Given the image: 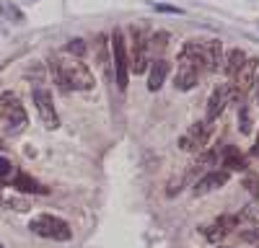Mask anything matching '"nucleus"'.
<instances>
[{
	"label": "nucleus",
	"mask_w": 259,
	"mask_h": 248,
	"mask_svg": "<svg viewBox=\"0 0 259 248\" xmlns=\"http://www.w3.org/2000/svg\"><path fill=\"white\" fill-rule=\"evenodd\" d=\"M26 109H24V103L18 101L16 93L6 91L3 96H0V127H3L8 135H18V132H24L26 127Z\"/></svg>",
	"instance_id": "obj_3"
},
{
	"label": "nucleus",
	"mask_w": 259,
	"mask_h": 248,
	"mask_svg": "<svg viewBox=\"0 0 259 248\" xmlns=\"http://www.w3.org/2000/svg\"><path fill=\"white\" fill-rule=\"evenodd\" d=\"M194 47H197V54L202 59V65L207 73H215L221 68L223 62V44L218 39H205V41H194Z\"/></svg>",
	"instance_id": "obj_10"
},
{
	"label": "nucleus",
	"mask_w": 259,
	"mask_h": 248,
	"mask_svg": "<svg viewBox=\"0 0 259 248\" xmlns=\"http://www.w3.org/2000/svg\"><path fill=\"white\" fill-rule=\"evenodd\" d=\"M256 65H259V59H256V57H246V62L239 68V73H236V75L231 78L228 91H231V98H233V101H241V98L246 96V91L254 86Z\"/></svg>",
	"instance_id": "obj_7"
},
{
	"label": "nucleus",
	"mask_w": 259,
	"mask_h": 248,
	"mask_svg": "<svg viewBox=\"0 0 259 248\" xmlns=\"http://www.w3.org/2000/svg\"><path fill=\"white\" fill-rule=\"evenodd\" d=\"M0 248H6V245H3V243H0Z\"/></svg>",
	"instance_id": "obj_29"
},
{
	"label": "nucleus",
	"mask_w": 259,
	"mask_h": 248,
	"mask_svg": "<svg viewBox=\"0 0 259 248\" xmlns=\"http://www.w3.org/2000/svg\"><path fill=\"white\" fill-rule=\"evenodd\" d=\"M29 227H31V233L50 238V240H70L73 238V227L57 215H36L29 222Z\"/></svg>",
	"instance_id": "obj_6"
},
{
	"label": "nucleus",
	"mask_w": 259,
	"mask_h": 248,
	"mask_svg": "<svg viewBox=\"0 0 259 248\" xmlns=\"http://www.w3.org/2000/svg\"><path fill=\"white\" fill-rule=\"evenodd\" d=\"M223 165L226 171H246V158L239 153V148H233V145H226L223 148Z\"/></svg>",
	"instance_id": "obj_17"
},
{
	"label": "nucleus",
	"mask_w": 259,
	"mask_h": 248,
	"mask_svg": "<svg viewBox=\"0 0 259 248\" xmlns=\"http://www.w3.org/2000/svg\"><path fill=\"white\" fill-rule=\"evenodd\" d=\"M13 176V163L8 158H0V181H8Z\"/></svg>",
	"instance_id": "obj_23"
},
{
	"label": "nucleus",
	"mask_w": 259,
	"mask_h": 248,
	"mask_svg": "<svg viewBox=\"0 0 259 248\" xmlns=\"http://www.w3.org/2000/svg\"><path fill=\"white\" fill-rule=\"evenodd\" d=\"M50 73L52 80L57 83V88L62 93L70 91H91L94 88V73L89 70V65L80 59H60V57H50Z\"/></svg>",
	"instance_id": "obj_1"
},
{
	"label": "nucleus",
	"mask_w": 259,
	"mask_h": 248,
	"mask_svg": "<svg viewBox=\"0 0 259 248\" xmlns=\"http://www.w3.org/2000/svg\"><path fill=\"white\" fill-rule=\"evenodd\" d=\"M168 44V34L166 31H158V34H150V49H166Z\"/></svg>",
	"instance_id": "obj_20"
},
{
	"label": "nucleus",
	"mask_w": 259,
	"mask_h": 248,
	"mask_svg": "<svg viewBox=\"0 0 259 248\" xmlns=\"http://www.w3.org/2000/svg\"><path fill=\"white\" fill-rule=\"evenodd\" d=\"M34 106L41 116V121H45V127L50 130H57L60 127V116H57V109H55V101H52V91L45 88V86H34Z\"/></svg>",
	"instance_id": "obj_8"
},
{
	"label": "nucleus",
	"mask_w": 259,
	"mask_h": 248,
	"mask_svg": "<svg viewBox=\"0 0 259 248\" xmlns=\"http://www.w3.org/2000/svg\"><path fill=\"white\" fill-rule=\"evenodd\" d=\"M246 186H249V192H251L254 197H259V176H251V178L246 181Z\"/></svg>",
	"instance_id": "obj_26"
},
{
	"label": "nucleus",
	"mask_w": 259,
	"mask_h": 248,
	"mask_svg": "<svg viewBox=\"0 0 259 248\" xmlns=\"http://www.w3.org/2000/svg\"><path fill=\"white\" fill-rule=\"evenodd\" d=\"M150 34L140 26H133L130 29V73L135 75H143L148 68H150Z\"/></svg>",
	"instance_id": "obj_4"
},
{
	"label": "nucleus",
	"mask_w": 259,
	"mask_h": 248,
	"mask_svg": "<svg viewBox=\"0 0 259 248\" xmlns=\"http://www.w3.org/2000/svg\"><path fill=\"white\" fill-rule=\"evenodd\" d=\"M8 145H6V140H3V135H0V150H6Z\"/></svg>",
	"instance_id": "obj_28"
},
{
	"label": "nucleus",
	"mask_w": 259,
	"mask_h": 248,
	"mask_svg": "<svg viewBox=\"0 0 259 248\" xmlns=\"http://www.w3.org/2000/svg\"><path fill=\"white\" fill-rule=\"evenodd\" d=\"M223 62H226V65H223V73H226L228 78H233L236 73H239V68L246 62V54H244V49L236 47V49H231V52L223 57Z\"/></svg>",
	"instance_id": "obj_18"
},
{
	"label": "nucleus",
	"mask_w": 259,
	"mask_h": 248,
	"mask_svg": "<svg viewBox=\"0 0 259 248\" xmlns=\"http://www.w3.org/2000/svg\"><path fill=\"white\" fill-rule=\"evenodd\" d=\"M231 101V91H228V86H218L212 93H210V98H207V109H205V121H215L221 114H223V109H226V103Z\"/></svg>",
	"instance_id": "obj_12"
},
{
	"label": "nucleus",
	"mask_w": 259,
	"mask_h": 248,
	"mask_svg": "<svg viewBox=\"0 0 259 248\" xmlns=\"http://www.w3.org/2000/svg\"><path fill=\"white\" fill-rule=\"evenodd\" d=\"M0 11H3L6 16H13L16 21H24V13H21L16 6H8V3H3V6H0Z\"/></svg>",
	"instance_id": "obj_25"
},
{
	"label": "nucleus",
	"mask_w": 259,
	"mask_h": 248,
	"mask_svg": "<svg viewBox=\"0 0 259 248\" xmlns=\"http://www.w3.org/2000/svg\"><path fill=\"white\" fill-rule=\"evenodd\" d=\"M94 49H96V62H99V68L104 70L106 78H112V57H109V44H106V36H104V34L96 36Z\"/></svg>",
	"instance_id": "obj_16"
},
{
	"label": "nucleus",
	"mask_w": 259,
	"mask_h": 248,
	"mask_svg": "<svg viewBox=\"0 0 259 248\" xmlns=\"http://www.w3.org/2000/svg\"><path fill=\"white\" fill-rule=\"evenodd\" d=\"M210 135H212V124L210 121H197V124H192V127H189L187 135H182L179 148L184 153H202L207 140H210Z\"/></svg>",
	"instance_id": "obj_9"
},
{
	"label": "nucleus",
	"mask_w": 259,
	"mask_h": 248,
	"mask_svg": "<svg viewBox=\"0 0 259 248\" xmlns=\"http://www.w3.org/2000/svg\"><path fill=\"white\" fill-rule=\"evenodd\" d=\"M85 52H89V47H85V41H83V39H70L68 44H65V54H73L75 59L85 57Z\"/></svg>",
	"instance_id": "obj_19"
},
{
	"label": "nucleus",
	"mask_w": 259,
	"mask_h": 248,
	"mask_svg": "<svg viewBox=\"0 0 259 248\" xmlns=\"http://www.w3.org/2000/svg\"><path fill=\"white\" fill-rule=\"evenodd\" d=\"M109 49H112V70H114L117 88L124 91L130 83V59H127V39L119 29H114V34H112Z\"/></svg>",
	"instance_id": "obj_5"
},
{
	"label": "nucleus",
	"mask_w": 259,
	"mask_h": 248,
	"mask_svg": "<svg viewBox=\"0 0 259 248\" xmlns=\"http://www.w3.org/2000/svg\"><path fill=\"white\" fill-rule=\"evenodd\" d=\"M153 8H156L158 13H171V16H182V13H184L182 8H177V6H166V3H156Z\"/></svg>",
	"instance_id": "obj_24"
},
{
	"label": "nucleus",
	"mask_w": 259,
	"mask_h": 248,
	"mask_svg": "<svg viewBox=\"0 0 259 248\" xmlns=\"http://www.w3.org/2000/svg\"><path fill=\"white\" fill-rule=\"evenodd\" d=\"M205 73L207 70H205L202 59L197 54L194 41H187V44L182 47V54H179V68H177V80H174L177 91H192Z\"/></svg>",
	"instance_id": "obj_2"
},
{
	"label": "nucleus",
	"mask_w": 259,
	"mask_h": 248,
	"mask_svg": "<svg viewBox=\"0 0 259 248\" xmlns=\"http://www.w3.org/2000/svg\"><path fill=\"white\" fill-rule=\"evenodd\" d=\"M150 73H148V88L150 91H158L163 83H166V75H168V70H171V65H168V59H156V62H150V68H148Z\"/></svg>",
	"instance_id": "obj_14"
},
{
	"label": "nucleus",
	"mask_w": 259,
	"mask_h": 248,
	"mask_svg": "<svg viewBox=\"0 0 259 248\" xmlns=\"http://www.w3.org/2000/svg\"><path fill=\"white\" fill-rule=\"evenodd\" d=\"M239 225V217H233V215H223V217H218L215 222H210V225H205L202 227V233H205V238L210 240V243H218V240H223L233 227Z\"/></svg>",
	"instance_id": "obj_11"
},
{
	"label": "nucleus",
	"mask_w": 259,
	"mask_h": 248,
	"mask_svg": "<svg viewBox=\"0 0 259 248\" xmlns=\"http://www.w3.org/2000/svg\"><path fill=\"white\" fill-rule=\"evenodd\" d=\"M226 183H228V171H210L202 178H197L192 192H194V197H202V194H210L215 189H223Z\"/></svg>",
	"instance_id": "obj_13"
},
{
	"label": "nucleus",
	"mask_w": 259,
	"mask_h": 248,
	"mask_svg": "<svg viewBox=\"0 0 259 248\" xmlns=\"http://www.w3.org/2000/svg\"><path fill=\"white\" fill-rule=\"evenodd\" d=\"M239 238L246 240V243H259V225H251V227H246V230H241Z\"/></svg>",
	"instance_id": "obj_21"
},
{
	"label": "nucleus",
	"mask_w": 259,
	"mask_h": 248,
	"mask_svg": "<svg viewBox=\"0 0 259 248\" xmlns=\"http://www.w3.org/2000/svg\"><path fill=\"white\" fill-rule=\"evenodd\" d=\"M13 189H18V192H26V194H50V189L47 186H41L36 178H31L29 173H16L13 176Z\"/></svg>",
	"instance_id": "obj_15"
},
{
	"label": "nucleus",
	"mask_w": 259,
	"mask_h": 248,
	"mask_svg": "<svg viewBox=\"0 0 259 248\" xmlns=\"http://www.w3.org/2000/svg\"><path fill=\"white\" fill-rule=\"evenodd\" d=\"M239 124H241V132L249 135L251 132V116H249V106H241L239 111Z\"/></svg>",
	"instance_id": "obj_22"
},
{
	"label": "nucleus",
	"mask_w": 259,
	"mask_h": 248,
	"mask_svg": "<svg viewBox=\"0 0 259 248\" xmlns=\"http://www.w3.org/2000/svg\"><path fill=\"white\" fill-rule=\"evenodd\" d=\"M254 98H256V103H259V78H254Z\"/></svg>",
	"instance_id": "obj_27"
}]
</instances>
